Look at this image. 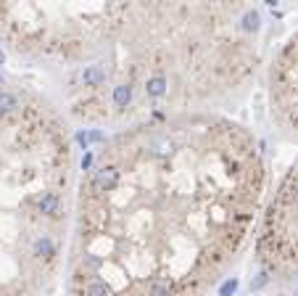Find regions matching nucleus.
Here are the masks:
<instances>
[{"label":"nucleus","mask_w":298,"mask_h":296,"mask_svg":"<svg viewBox=\"0 0 298 296\" xmlns=\"http://www.w3.org/2000/svg\"><path fill=\"white\" fill-rule=\"evenodd\" d=\"M264 162L246 127L180 114L106 138L69 244L74 296H198L254 227Z\"/></svg>","instance_id":"f257e3e1"},{"label":"nucleus","mask_w":298,"mask_h":296,"mask_svg":"<svg viewBox=\"0 0 298 296\" xmlns=\"http://www.w3.org/2000/svg\"><path fill=\"white\" fill-rule=\"evenodd\" d=\"M24 40L74 74L72 114L129 127L180 117L187 103L235 87L256 64L259 11L238 3L13 5Z\"/></svg>","instance_id":"f03ea898"},{"label":"nucleus","mask_w":298,"mask_h":296,"mask_svg":"<svg viewBox=\"0 0 298 296\" xmlns=\"http://www.w3.org/2000/svg\"><path fill=\"white\" fill-rule=\"evenodd\" d=\"M256 252L266 275L298 278V162L290 164L264 211Z\"/></svg>","instance_id":"7ed1b4c3"},{"label":"nucleus","mask_w":298,"mask_h":296,"mask_svg":"<svg viewBox=\"0 0 298 296\" xmlns=\"http://www.w3.org/2000/svg\"><path fill=\"white\" fill-rule=\"evenodd\" d=\"M269 95L274 119L298 138V32L282 45L269 69Z\"/></svg>","instance_id":"20e7f679"},{"label":"nucleus","mask_w":298,"mask_h":296,"mask_svg":"<svg viewBox=\"0 0 298 296\" xmlns=\"http://www.w3.org/2000/svg\"><path fill=\"white\" fill-rule=\"evenodd\" d=\"M235 291H238V280H235V278H230L224 286L219 288V296H232Z\"/></svg>","instance_id":"39448f33"},{"label":"nucleus","mask_w":298,"mask_h":296,"mask_svg":"<svg viewBox=\"0 0 298 296\" xmlns=\"http://www.w3.org/2000/svg\"><path fill=\"white\" fill-rule=\"evenodd\" d=\"M3 61H5V53H3V50H0V64H3Z\"/></svg>","instance_id":"423d86ee"},{"label":"nucleus","mask_w":298,"mask_h":296,"mask_svg":"<svg viewBox=\"0 0 298 296\" xmlns=\"http://www.w3.org/2000/svg\"><path fill=\"white\" fill-rule=\"evenodd\" d=\"M282 296H298V288H296V291H293V294H282Z\"/></svg>","instance_id":"0eeeda50"},{"label":"nucleus","mask_w":298,"mask_h":296,"mask_svg":"<svg viewBox=\"0 0 298 296\" xmlns=\"http://www.w3.org/2000/svg\"><path fill=\"white\" fill-rule=\"evenodd\" d=\"M0 85H3V80H0Z\"/></svg>","instance_id":"6e6552de"}]
</instances>
